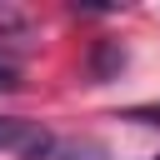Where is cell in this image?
<instances>
[{
    "instance_id": "6da1fadb",
    "label": "cell",
    "mask_w": 160,
    "mask_h": 160,
    "mask_svg": "<svg viewBox=\"0 0 160 160\" xmlns=\"http://www.w3.org/2000/svg\"><path fill=\"white\" fill-rule=\"evenodd\" d=\"M50 145V130L40 120H20V115H0V150L20 155V160H40V150Z\"/></svg>"
},
{
    "instance_id": "7a4b0ae2",
    "label": "cell",
    "mask_w": 160,
    "mask_h": 160,
    "mask_svg": "<svg viewBox=\"0 0 160 160\" xmlns=\"http://www.w3.org/2000/svg\"><path fill=\"white\" fill-rule=\"evenodd\" d=\"M40 160H110L105 145H90V140H60L50 135V145L40 150Z\"/></svg>"
},
{
    "instance_id": "3957f363",
    "label": "cell",
    "mask_w": 160,
    "mask_h": 160,
    "mask_svg": "<svg viewBox=\"0 0 160 160\" xmlns=\"http://www.w3.org/2000/svg\"><path fill=\"white\" fill-rule=\"evenodd\" d=\"M125 70V50L115 45V40H105L100 50H95V60H90V75L95 80H110V75H120Z\"/></svg>"
},
{
    "instance_id": "277c9868",
    "label": "cell",
    "mask_w": 160,
    "mask_h": 160,
    "mask_svg": "<svg viewBox=\"0 0 160 160\" xmlns=\"http://www.w3.org/2000/svg\"><path fill=\"white\" fill-rule=\"evenodd\" d=\"M0 90H20V65L10 55H0Z\"/></svg>"
},
{
    "instance_id": "5b68a950",
    "label": "cell",
    "mask_w": 160,
    "mask_h": 160,
    "mask_svg": "<svg viewBox=\"0 0 160 160\" xmlns=\"http://www.w3.org/2000/svg\"><path fill=\"white\" fill-rule=\"evenodd\" d=\"M125 120H140V125H160V105H135V110H125Z\"/></svg>"
}]
</instances>
